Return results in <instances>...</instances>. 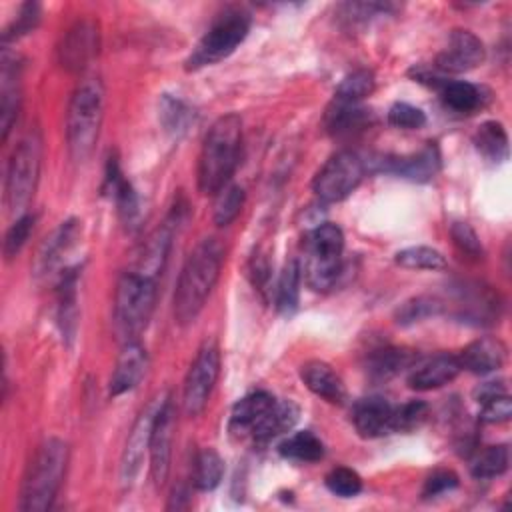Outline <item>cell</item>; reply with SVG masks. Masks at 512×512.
<instances>
[{
  "label": "cell",
  "mask_w": 512,
  "mask_h": 512,
  "mask_svg": "<svg viewBox=\"0 0 512 512\" xmlns=\"http://www.w3.org/2000/svg\"><path fill=\"white\" fill-rule=\"evenodd\" d=\"M222 262L224 246L212 236L200 240L188 254L174 290V320L180 326L192 324L202 312L218 282Z\"/></svg>",
  "instance_id": "cell-1"
},
{
  "label": "cell",
  "mask_w": 512,
  "mask_h": 512,
  "mask_svg": "<svg viewBox=\"0 0 512 512\" xmlns=\"http://www.w3.org/2000/svg\"><path fill=\"white\" fill-rule=\"evenodd\" d=\"M242 120L238 114H224L208 128L198 156V188L202 194H218L230 184L240 162Z\"/></svg>",
  "instance_id": "cell-2"
},
{
  "label": "cell",
  "mask_w": 512,
  "mask_h": 512,
  "mask_svg": "<svg viewBox=\"0 0 512 512\" xmlns=\"http://www.w3.org/2000/svg\"><path fill=\"white\" fill-rule=\"evenodd\" d=\"M68 464V444L60 438H46L34 452L20 488L22 512L50 510L62 486Z\"/></svg>",
  "instance_id": "cell-3"
},
{
  "label": "cell",
  "mask_w": 512,
  "mask_h": 512,
  "mask_svg": "<svg viewBox=\"0 0 512 512\" xmlns=\"http://www.w3.org/2000/svg\"><path fill=\"white\" fill-rule=\"evenodd\" d=\"M104 116V86L90 76L80 80L72 92L66 114V140L72 160L84 162L98 140Z\"/></svg>",
  "instance_id": "cell-4"
},
{
  "label": "cell",
  "mask_w": 512,
  "mask_h": 512,
  "mask_svg": "<svg viewBox=\"0 0 512 512\" xmlns=\"http://www.w3.org/2000/svg\"><path fill=\"white\" fill-rule=\"evenodd\" d=\"M156 302V282L138 272H124L114 294V328L122 342L138 340L146 330Z\"/></svg>",
  "instance_id": "cell-5"
},
{
  "label": "cell",
  "mask_w": 512,
  "mask_h": 512,
  "mask_svg": "<svg viewBox=\"0 0 512 512\" xmlns=\"http://www.w3.org/2000/svg\"><path fill=\"white\" fill-rule=\"evenodd\" d=\"M304 280L316 290L324 292L334 286L340 270H342V250H344V234L340 226L332 222L318 224L308 230L304 236Z\"/></svg>",
  "instance_id": "cell-6"
},
{
  "label": "cell",
  "mask_w": 512,
  "mask_h": 512,
  "mask_svg": "<svg viewBox=\"0 0 512 512\" xmlns=\"http://www.w3.org/2000/svg\"><path fill=\"white\" fill-rule=\"evenodd\" d=\"M42 160V140L38 132H28L14 148L4 182V206L10 216L20 218L34 198Z\"/></svg>",
  "instance_id": "cell-7"
},
{
  "label": "cell",
  "mask_w": 512,
  "mask_h": 512,
  "mask_svg": "<svg viewBox=\"0 0 512 512\" xmlns=\"http://www.w3.org/2000/svg\"><path fill=\"white\" fill-rule=\"evenodd\" d=\"M248 32L250 16L242 10H226L212 22L208 32L186 58V70H198L228 58L246 40Z\"/></svg>",
  "instance_id": "cell-8"
},
{
  "label": "cell",
  "mask_w": 512,
  "mask_h": 512,
  "mask_svg": "<svg viewBox=\"0 0 512 512\" xmlns=\"http://www.w3.org/2000/svg\"><path fill=\"white\" fill-rule=\"evenodd\" d=\"M366 174V162L352 150H338L312 180V190L322 202H340L348 198Z\"/></svg>",
  "instance_id": "cell-9"
},
{
  "label": "cell",
  "mask_w": 512,
  "mask_h": 512,
  "mask_svg": "<svg viewBox=\"0 0 512 512\" xmlns=\"http://www.w3.org/2000/svg\"><path fill=\"white\" fill-rule=\"evenodd\" d=\"M220 374V352L214 342H204L190 364V370L184 380V392H182V404L184 412L188 416H198L216 386Z\"/></svg>",
  "instance_id": "cell-10"
},
{
  "label": "cell",
  "mask_w": 512,
  "mask_h": 512,
  "mask_svg": "<svg viewBox=\"0 0 512 512\" xmlns=\"http://www.w3.org/2000/svg\"><path fill=\"white\" fill-rule=\"evenodd\" d=\"M166 396L168 394H160V396L152 398L148 402V406L138 414V418L128 434V440H126V446L122 452V462H120V478L124 484H130L136 478V474L140 472L144 454L150 448V434H152L154 418H156L162 402L166 400Z\"/></svg>",
  "instance_id": "cell-11"
},
{
  "label": "cell",
  "mask_w": 512,
  "mask_h": 512,
  "mask_svg": "<svg viewBox=\"0 0 512 512\" xmlns=\"http://www.w3.org/2000/svg\"><path fill=\"white\" fill-rule=\"evenodd\" d=\"M486 50L482 40L470 30H454L448 36V44L438 52L434 68L446 74H460L474 70L484 62Z\"/></svg>",
  "instance_id": "cell-12"
},
{
  "label": "cell",
  "mask_w": 512,
  "mask_h": 512,
  "mask_svg": "<svg viewBox=\"0 0 512 512\" xmlns=\"http://www.w3.org/2000/svg\"><path fill=\"white\" fill-rule=\"evenodd\" d=\"M378 170L396 174L398 178H406L410 182H428L440 172L442 156L436 142H426L420 150L404 156H382L374 160Z\"/></svg>",
  "instance_id": "cell-13"
},
{
  "label": "cell",
  "mask_w": 512,
  "mask_h": 512,
  "mask_svg": "<svg viewBox=\"0 0 512 512\" xmlns=\"http://www.w3.org/2000/svg\"><path fill=\"white\" fill-rule=\"evenodd\" d=\"M172 436H174V406L170 396L162 402L150 434V474L154 484L160 488L166 484L170 472V454H172Z\"/></svg>",
  "instance_id": "cell-14"
},
{
  "label": "cell",
  "mask_w": 512,
  "mask_h": 512,
  "mask_svg": "<svg viewBox=\"0 0 512 512\" xmlns=\"http://www.w3.org/2000/svg\"><path fill=\"white\" fill-rule=\"evenodd\" d=\"M98 54V26L94 20H78L58 46V60L68 72H80Z\"/></svg>",
  "instance_id": "cell-15"
},
{
  "label": "cell",
  "mask_w": 512,
  "mask_h": 512,
  "mask_svg": "<svg viewBox=\"0 0 512 512\" xmlns=\"http://www.w3.org/2000/svg\"><path fill=\"white\" fill-rule=\"evenodd\" d=\"M104 192L114 198L120 220L126 228H136L140 220V200L132 184L124 178L118 158L110 156L106 162V176H104Z\"/></svg>",
  "instance_id": "cell-16"
},
{
  "label": "cell",
  "mask_w": 512,
  "mask_h": 512,
  "mask_svg": "<svg viewBox=\"0 0 512 512\" xmlns=\"http://www.w3.org/2000/svg\"><path fill=\"white\" fill-rule=\"evenodd\" d=\"M146 366H148V354L144 346L138 340L124 342L122 352L116 360L114 372L110 376V386H108L110 396H120L136 388L146 372Z\"/></svg>",
  "instance_id": "cell-17"
},
{
  "label": "cell",
  "mask_w": 512,
  "mask_h": 512,
  "mask_svg": "<svg viewBox=\"0 0 512 512\" xmlns=\"http://www.w3.org/2000/svg\"><path fill=\"white\" fill-rule=\"evenodd\" d=\"M394 408L382 396L360 398L352 408V422L362 438H380L392 432Z\"/></svg>",
  "instance_id": "cell-18"
},
{
  "label": "cell",
  "mask_w": 512,
  "mask_h": 512,
  "mask_svg": "<svg viewBox=\"0 0 512 512\" xmlns=\"http://www.w3.org/2000/svg\"><path fill=\"white\" fill-rule=\"evenodd\" d=\"M462 366L458 362V356L452 354H436L432 358L422 360L420 364L410 368L408 374V386L412 390H434L448 382H452L460 374Z\"/></svg>",
  "instance_id": "cell-19"
},
{
  "label": "cell",
  "mask_w": 512,
  "mask_h": 512,
  "mask_svg": "<svg viewBox=\"0 0 512 512\" xmlns=\"http://www.w3.org/2000/svg\"><path fill=\"white\" fill-rule=\"evenodd\" d=\"M506 360V346L500 338L482 336L462 348L458 362L472 374H488L498 370Z\"/></svg>",
  "instance_id": "cell-20"
},
{
  "label": "cell",
  "mask_w": 512,
  "mask_h": 512,
  "mask_svg": "<svg viewBox=\"0 0 512 512\" xmlns=\"http://www.w3.org/2000/svg\"><path fill=\"white\" fill-rule=\"evenodd\" d=\"M370 122H372V112L368 108H364L362 104L340 102L334 98L324 114L326 132L336 138L354 136V134L366 130L370 126Z\"/></svg>",
  "instance_id": "cell-21"
},
{
  "label": "cell",
  "mask_w": 512,
  "mask_h": 512,
  "mask_svg": "<svg viewBox=\"0 0 512 512\" xmlns=\"http://www.w3.org/2000/svg\"><path fill=\"white\" fill-rule=\"evenodd\" d=\"M20 112V64L16 56L4 50L2 54V90H0V126H2V140L8 138L16 118Z\"/></svg>",
  "instance_id": "cell-22"
},
{
  "label": "cell",
  "mask_w": 512,
  "mask_h": 512,
  "mask_svg": "<svg viewBox=\"0 0 512 512\" xmlns=\"http://www.w3.org/2000/svg\"><path fill=\"white\" fill-rule=\"evenodd\" d=\"M78 224L80 222L76 218H68L56 230H52L50 236L44 238V242L36 254V262H34V272L38 276L48 274L52 268H56L60 264L62 256L72 248L74 240L78 238V232H80Z\"/></svg>",
  "instance_id": "cell-23"
},
{
  "label": "cell",
  "mask_w": 512,
  "mask_h": 512,
  "mask_svg": "<svg viewBox=\"0 0 512 512\" xmlns=\"http://www.w3.org/2000/svg\"><path fill=\"white\" fill-rule=\"evenodd\" d=\"M300 378L306 384V388L316 394L318 398L340 404L346 396V388L342 378L334 372V368L322 360H310L302 364L300 368Z\"/></svg>",
  "instance_id": "cell-24"
},
{
  "label": "cell",
  "mask_w": 512,
  "mask_h": 512,
  "mask_svg": "<svg viewBox=\"0 0 512 512\" xmlns=\"http://www.w3.org/2000/svg\"><path fill=\"white\" fill-rule=\"evenodd\" d=\"M176 220H178V214L170 216L160 228H156L148 236V240H144V246H142V252L138 256V264H136L134 272L154 278L162 270V266L166 262V256H168V250H170Z\"/></svg>",
  "instance_id": "cell-25"
},
{
  "label": "cell",
  "mask_w": 512,
  "mask_h": 512,
  "mask_svg": "<svg viewBox=\"0 0 512 512\" xmlns=\"http://www.w3.org/2000/svg\"><path fill=\"white\" fill-rule=\"evenodd\" d=\"M58 324L66 342H72L78 328V268H64L58 282Z\"/></svg>",
  "instance_id": "cell-26"
},
{
  "label": "cell",
  "mask_w": 512,
  "mask_h": 512,
  "mask_svg": "<svg viewBox=\"0 0 512 512\" xmlns=\"http://www.w3.org/2000/svg\"><path fill=\"white\" fill-rule=\"evenodd\" d=\"M298 414H300V410L292 400H276L272 404V408L252 428L250 438L256 444H266V442L274 440L276 436L290 432L298 420Z\"/></svg>",
  "instance_id": "cell-27"
},
{
  "label": "cell",
  "mask_w": 512,
  "mask_h": 512,
  "mask_svg": "<svg viewBox=\"0 0 512 512\" xmlns=\"http://www.w3.org/2000/svg\"><path fill=\"white\" fill-rule=\"evenodd\" d=\"M276 402V398L268 392H252L244 398H240L234 406H232V414H230V430L234 434H242V436H250L252 428L260 422V418L272 408V404Z\"/></svg>",
  "instance_id": "cell-28"
},
{
  "label": "cell",
  "mask_w": 512,
  "mask_h": 512,
  "mask_svg": "<svg viewBox=\"0 0 512 512\" xmlns=\"http://www.w3.org/2000/svg\"><path fill=\"white\" fill-rule=\"evenodd\" d=\"M476 150L490 162H504L508 158V134L498 120L482 122L474 132Z\"/></svg>",
  "instance_id": "cell-29"
},
{
  "label": "cell",
  "mask_w": 512,
  "mask_h": 512,
  "mask_svg": "<svg viewBox=\"0 0 512 512\" xmlns=\"http://www.w3.org/2000/svg\"><path fill=\"white\" fill-rule=\"evenodd\" d=\"M412 360H414L412 352H408L404 348L386 346V348L374 350V354H370L366 370L374 380H388V378L400 374L404 368H412Z\"/></svg>",
  "instance_id": "cell-30"
},
{
  "label": "cell",
  "mask_w": 512,
  "mask_h": 512,
  "mask_svg": "<svg viewBox=\"0 0 512 512\" xmlns=\"http://www.w3.org/2000/svg\"><path fill=\"white\" fill-rule=\"evenodd\" d=\"M278 452L286 460L318 462L324 456V444L314 432L300 430V432H294L288 438H284L278 444Z\"/></svg>",
  "instance_id": "cell-31"
},
{
  "label": "cell",
  "mask_w": 512,
  "mask_h": 512,
  "mask_svg": "<svg viewBox=\"0 0 512 512\" xmlns=\"http://www.w3.org/2000/svg\"><path fill=\"white\" fill-rule=\"evenodd\" d=\"M438 92H440L444 106L454 112H460V114H470L482 104L480 88L466 80H450L448 78Z\"/></svg>",
  "instance_id": "cell-32"
},
{
  "label": "cell",
  "mask_w": 512,
  "mask_h": 512,
  "mask_svg": "<svg viewBox=\"0 0 512 512\" xmlns=\"http://www.w3.org/2000/svg\"><path fill=\"white\" fill-rule=\"evenodd\" d=\"M300 280H302V270L298 260H288L280 272L278 284H276V308L280 314L290 316L298 308V298H300Z\"/></svg>",
  "instance_id": "cell-33"
},
{
  "label": "cell",
  "mask_w": 512,
  "mask_h": 512,
  "mask_svg": "<svg viewBox=\"0 0 512 512\" xmlns=\"http://www.w3.org/2000/svg\"><path fill=\"white\" fill-rule=\"evenodd\" d=\"M160 122L164 130L172 136H182L194 122V110L180 98L162 94L160 98Z\"/></svg>",
  "instance_id": "cell-34"
},
{
  "label": "cell",
  "mask_w": 512,
  "mask_h": 512,
  "mask_svg": "<svg viewBox=\"0 0 512 512\" xmlns=\"http://www.w3.org/2000/svg\"><path fill=\"white\" fill-rule=\"evenodd\" d=\"M224 476V460L214 448L198 452L194 462V486L202 492L214 490Z\"/></svg>",
  "instance_id": "cell-35"
},
{
  "label": "cell",
  "mask_w": 512,
  "mask_h": 512,
  "mask_svg": "<svg viewBox=\"0 0 512 512\" xmlns=\"http://www.w3.org/2000/svg\"><path fill=\"white\" fill-rule=\"evenodd\" d=\"M508 464H510L508 446L496 444V446H488L474 458L470 472L476 480H490L504 474L508 470Z\"/></svg>",
  "instance_id": "cell-36"
},
{
  "label": "cell",
  "mask_w": 512,
  "mask_h": 512,
  "mask_svg": "<svg viewBox=\"0 0 512 512\" xmlns=\"http://www.w3.org/2000/svg\"><path fill=\"white\" fill-rule=\"evenodd\" d=\"M374 86H376V80L370 70H366V68L354 70L342 78V82L338 84V88L334 92V100L360 104L364 98H368L374 92Z\"/></svg>",
  "instance_id": "cell-37"
},
{
  "label": "cell",
  "mask_w": 512,
  "mask_h": 512,
  "mask_svg": "<svg viewBox=\"0 0 512 512\" xmlns=\"http://www.w3.org/2000/svg\"><path fill=\"white\" fill-rule=\"evenodd\" d=\"M394 262L410 270H444L446 258L430 246H408L394 254Z\"/></svg>",
  "instance_id": "cell-38"
},
{
  "label": "cell",
  "mask_w": 512,
  "mask_h": 512,
  "mask_svg": "<svg viewBox=\"0 0 512 512\" xmlns=\"http://www.w3.org/2000/svg\"><path fill=\"white\" fill-rule=\"evenodd\" d=\"M444 304L434 296H414L398 306L394 318L400 326H410L416 322H422L430 316H438L442 312Z\"/></svg>",
  "instance_id": "cell-39"
},
{
  "label": "cell",
  "mask_w": 512,
  "mask_h": 512,
  "mask_svg": "<svg viewBox=\"0 0 512 512\" xmlns=\"http://www.w3.org/2000/svg\"><path fill=\"white\" fill-rule=\"evenodd\" d=\"M244 188L238 184H228L216 194V204H214V222L218 226H228L232 224L242 206H244Z\"/></svg>",
  "instance_id": "cell-40"
},
{
  "label": "cell",
  "mask_w": 512,
  "mask_h": 512,
  "mask_svg": "<svg viewBox=\"0 0 512 512\" xmlns=\"http://www.w3.org/2000/svg\"><path fill=\"white\" fill-rule=\"evenodd\" d=\"M428 418V404L422 400H410L392 414V432H414L418 430Z\"/></svg>",
  "instance_id": "cell-41"
},
{
  "label": "cell",
  "mask_w": 512,
  "mask_h": 512,
  "mask_svg": "<svg viewBox=\"0 0 512 512\" xmlns=\"http://www.w3.org/2000/svg\"><path fill=\"white\" fill-rule=\"evenodd\" d=\"M394 6L388 2H346L340 6V16L350 24H368L376 16H386L392 14Z\"/></svg>",
  "instance_id": "cell-42"
},
{
  "label": "cell",
  "mask_w": 512,
  "mask_h": 512,
  "mask_svg": "<svg viewBox=\"0 0 512 512\" xmlns=\"http://www.w3.org/2000/svg\"><path fill=\"white\" fill-rule=\"evenodd\" d=\"M40 4L38 2H24L18 10V16L10 22V26L4 30V36H2V42L8 44L10 40H18L26 34H30L38 22H40Z\"/></svg>",
  "instance_id": "cell-43"
},
{
  "label": "cell",
  "mask_w": 512,
  "mask_h": 512,
  "mask_svg": "<svg viewBox=\"0 0 512 512\" xmlns=\"http://www.w3.org/2000/svg\"><path fill=\"white\" fill-rule=\"evenodd\" d=\"M326 488L340 496V498H352L356 496L360 490H362V478L356 470L352 468H346V466H338V468H332L328 474H326Z\"/></svg>",
  "instance_id": "cell-44"
},
{
  "label": "cell",
  "mask_w": 512,
  "mask_h": 512,
  "mask_svg": "<svg viewBox=\"0 0 512 512\" xmlns=\"http://www.w3.org/2000/svg\"><path fill=\"white\" fill-rule=\"evenodd\" d=\"M32 228H34V216L32 214H24L20 218H14L12 226L8 228V232L4 236V256L6 258H14L22 250V246L26 244Z\"/></svg>",
  "instance_id": "cell-45"
},
{
  "label": "cell",
  "mask_w": 512,
  "mask_h": 512,
  "mask_svg": "<svg viewBox=\"0 0 512 512\" xmlns=\"http://www.w3.org/2000/svg\"><path fill=\"white\" fill-rule=\"evenodd\" d=\"M388 122L402 130H418L426 124V114L408 102H394L388 110Z\"/></svg>",
  "instance_id": "cell-46"
},
{
  "label": "cell",
  "mask_w": 512,
  "mask_h": 512,
  "mask_svg": "<svg viewBox=\"0 0 512 512\" xmlns=\"http://www.w3.org/2000/svg\"><path fill=\"white\" fill-rule=\"evenodd\" d=\"M450 236L454 240V246L466 254L468 258H482L484 248L480 244L478 234L474 232V228L468 222H454L450 228Z\"/></svg>",
  "instance_id": "cell-47"
},
{
  "label": "cell",
  "mask_w": 512,
  "mask_h": 512,
  "mask_svg": "<svg viewBox=\"0 0 512 512\" xmlns=\"http://www.w3.org/2000/svg\"><path fill=\"white\" fill-rule=\"evenodd\" d=\"M480 406H482L480 420L486 424H500V422L510 420V416H512V400L508 394L496 396L488 402H482Z\"/></svg>",
  "instance_id": "cell-48"
},
{
  "label": "cell",
  "mask_w": 512,
  "mask_h": 512,
  "mask_svg": "<svg viewBox=\"0 0 512 512\" xmlns=\"http://www.w3.org/2000/svg\"><path fill=\"white\" fill-rule=\"evenodd\" d=\"M458 486V476L452 472V470H434L426 482H424V488H422V496L424 498H434L438 494H444L448 490H454Z\"/></svg>",
  "instance_id": "cell-49"
},
{
  "label": "cell",
  "mask_w": 512,
  "mask_h": 512,
  "mask_svg": "<svg viewBox=\"0 0 512 512\" xmlns=\"http://www.w3.org/2000/svg\"><path fill=\"white\" fill-rule=\"evenodd\" d=\"M502 394H508V386H506L504 380L482 382V384H478V386L474 388V392H472L474 400L480 402V404H482V402H488V400H492V398H496V396H502Z\"/></svg>",
  "instance_id": "cell-50"
},
{
  "label": "cell",
  "mask_w": 512,
  "mask_h": 512,
  "mask_svg": "<svg viewBox=\"0 0 512 512\" xmlns=\"http://www.w3.org/2000/svg\"><path fill=\"white\" fill-rule=\"evenodd\" d=\"M270 272V266H268V262H266V258L264 256H258L256 260H254V264H252V278H254V286H258L260 290H264L262 286L266 284V280H268V274Z\"/></svg>",
  "instance_id": "cell-51"
}]
</instances>
